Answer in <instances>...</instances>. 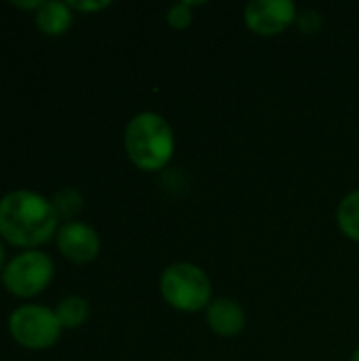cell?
Instances as JSON below:
<instances>
[{"mask_svg":"<svg viewBox=\"0 0 359 361\" xmlns=\"http://www.w3.org/2000/svg\"><path fill=\"white\" fill-rule=\"evenodd\" d=\"M59 216L40 192L17 188L0 199V235L19 247H32L57 235Z\"/></svg>","mask_w":359,"mask_h":361,"instance_id":"obj_1","label":"cell"},{"mask_svg":"<svg viewBox=\"0 0 359 361\" xmlns=\"http://www.w3.org/2000/svg\"><path fill=\"white\" fill-rule=\"evenodd\" d=\"M125 150L138 169L159 171L174 157L176 150L174 129L161 114L140 112L127 123Z\"/></svg>","mask_w":359,"mask_h":361,"instance_id":"obj_2","label":"cell"},{"mask_svg":"<svg viewBox=\"0 0 359 361\" xmlns=\"http://www.w3.org/2000/svg\"><path fill=\"white\" fill-rule=\"evenodd\" d=\"M161 294L171 309L197 313L207 309L212 302V281L201 267L176 262L161 275Z\"/></svg>","mask_w":359,"mask_h":361,"instance_id":"obj_3","label":"cell"},{"mask_svg":"<svg viewBox=\"0 0 359 361\" xmlns=\"http://www.w3.org/2000/svg\"><path fill=\"white\" fill-rule=\"evenodd\" d=\"M11 336L30 349L51 347L61 330V324L55 311L40 305H21L8 315Z\"/></svg>","mask_w":359,"mask_h":361,"instance_id":"obj_4","label":"cell"},{"mask_svg":"<svg viewBox=\"0 0 359 361\" xmlns=\"http://www.w3.org/2000/svg\"><path fill=\"white\" fill-rule=\"evenodd\" d=\"M51 277H53V260L38 250H25L13 256L2 271L4 288L17 296L38 294L49 286Z\"/></svg>","mask_w":359,"mask_h":361,"instance_id":"obj_5","label":"cell"},{"mask_svg":"<svg viewBox=\"0 0 359 361\" xmlns=\"http://www.w3.org/2000/svg\"><path fill=\"white\" fill-rule=\"evenodd\" d=\"M298 8L290 0H252L245 6V25L258 36H277L296 23Z\"/></svg>","mask_w":359,"mask_h":361,"instance_id":"obj_6","label":"cell"},{"mask_svg":"<svg viewBox=\"0 0 359 361\" xmlns=\"http://www.w3.org/2000/svg\"><path fill=\"white\" fill-rule=\"evenodd\" d=\"M57 247L72 262H91L99 252V237L95 228L85 222H66L57 228Z\"/></svg>","mask_w":359,"mask_h":361,"instance_id":"obj_7","label":"cell"},{"mask_svg":"<svg viewBox=\"0 0 359 361\" xmlns=\"http://www.w3.org/2000/svg\"><path fill=\"white\" fill-rule=\"evenodd\" d=\"M205 322L216 336L233 338L239 332H243L248 317H245L243 307L237 300L218 298V300H212L209 307L205 309Z\"/></svg>","mask_w":359,"mask_h":361,"instance_id":"obj_8","label":"cell"},{"mask_svg":"<svg viewBox=\"0 0 359 361\" xmlns=\"http://www.w3.org/2000/svg\"><path fill=\"white\" fill-rule=\"evenodd\" d=\"M72 23V8L68 2L61 0H44L36 8V25L40 32L49 36H59L63 34Z\"/></svg>","mask_w":359,"mask_h":361,"instance_id":"obj_9","label":"cell"},{"mask_svg":"<svg viewBox=\"0 0 359 361\" xmlns=\"http://www.w3.org/2000/svg\"><path fill=\"white\" fill-rule=\"evenodd\" d=\"M55 315L61 324V328H78L89 317V302L83 296H66L57 302Z\"/></svg>","mask_w":359,"mask_h":361,"instance_id":"obj_10","label":"cell"},{"mask_svg":"<svg viewBox=\"0 0 359 361\" xmlns=\"http://www.w3.org/2000/svg\"><path fill=\"white\" fill-rule=\"evenodd\" d=\"M336 222L347 239L359 243V188L349 192L341 201V205L336 209Z\"/></svg>","mask_w":359,"mask_h":361,"instance_id":"obj_11","label":"cell"},{"mask_svg":"<svg viewBox=\"0 0 359 361\" xmlns=\"http://www.w3.org/2000/svg\"><path fill=\"white\" fill-rule=\"evenodd\" d=\"M51 203H53V207H55V212H57L59 218L72 222V218L83 207V195L76 188H61V190H57L53 195Z\"/></svg>","mask_w":359,"mask_h":361,"instance_id":"obj_12","label":"cell"},{"mask_svg":"<svg viewBox=\"0 0 359 361\" xmlns=\"http://www.w3.org/2000/svg\"><path fill=\"white\" fill-rule=\"evenodd\" d=\"M197 2H180V4H174L169 11H167V23L176 30H184L190 25L193 21V13H190V6H195Z\"/></svg>","mask_w":359,"mask_h":361,"instance_id":"obj_13","label":"cell"},{"mask_svg":"<svg viewBox=\"0 0 359 361\" xmlns=\"http://www.w3.org/2000/svg\"><path fill=\"white\" fill-rule=\"evenodd\" d=\"M296 25L300 27L303 34H315L322 27V15L317 11H313V8L300 11L296 15Z\"/></svg>","mask_w":359,"mask_h":361,"instance_id":"obj_14","label":"cell"},{"mask_svg":"<svg viewBox=\"0 0 359 361\" xmlns=\"http://www.w3.org/2000/svg\"><path fill=\"white\" fill-rule=\"evenodd\" d=\"M70 4V8H78V11H99V8H106L110 2H106V0H99V2H80V0H72V2H68Z\"/></svg>","mask_w":359,"mask_h":361,"instance_id":"obj_15","label":"cell"},{"mask_svg":"<svg viewBox=\"0 0 359 361\" xmlns=\"http://www.w3.org/2000/svg\"><path fill=\"white\" fill-rule=\"evenodd\" d=\"M13 4H15V6H21V8H38V6L42 4V0H28V2H19V0H15Z\"/></svg>","mask_w":359,"mask_h":361,"instance_id":"obj_16","label":"cell"},{"mask_svg":"<svg viewBox=\"0 0 359 361\" xmlns=\"http://www.w3.org/2000/svg\"><path fill=\"white\" fill-rule=\"evenodd\" d=\"M6 262H4V245L0 243V271H4Z\"/></svg>","mask_w":359,"mask_h":361,"instance_id":"obj_17","label":"cell"},{"mask_svg":"<svg viewBox=\"0 0 359 361\" xmlns=\"http://www.w3.org/2000/svg\"><path fill=\"white\" fill-rule=\"evenodd\" d=\"M351 361H359V349L353 353V357H351Z\"/></svg>","mask_w":359,"mask_h":361,"instance_id":"obj_18","label":"cell"}]
</instances>
